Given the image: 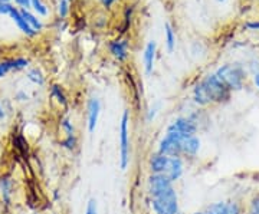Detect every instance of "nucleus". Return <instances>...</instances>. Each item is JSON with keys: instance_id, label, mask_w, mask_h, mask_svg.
<instances>
[{"instance_id": "obj_22", "label": "nucleus", "mask_w": 259, "mask_h": 214, "mask_svg": "<svg viewBox=\"0 0 259 214\" xmlns=\"http://www.w3.org/2000/svg\"><path fill=\"white\" fill-rule=\"evenodd\" d=\"M245 214H259V191L253 193L245 203Z\"/></svg>"}, {"instance_id": "obj_18", "label": "nucleus", "mask_w": 259, "mask_h": 214, "mask_svg": "<svg viewBox=\"0 0 259 214\" xmlns=\"http://www.w3.org/2000/svg\"><path fill=\"white\" fill-rule=\"evenodd\" d=\"M26 79L33 85H36V86H44L45 82H47V76L42 72V69L37 68V66L29 68L28 71H26Z\"/></svg>"}, {"instance_id": "obj_26", "label": "nucleus", "mask_w": 259, "mask_h": 214, "mask_svg": "<svg viewBox=\"0 0 259 214\" xmlns=\"http://www.w3.org/2000/svg\"><path fill=\"white\" fill-rule=\"evenodd\" d=\"M225 203H226L225 200H219V201L210 203L204 208V214H223Z\"/></svg>"}, {"instance_id": "obj_3", "label": "nucleus", "mask_w": 259, "mask_h": 214, "mask_svg": "<svg viewBox=\"0 0 259 214\" xmlns=\"http://www.w3.org/2000/svg\"><path fill=\"white\" fill-rule=\"evenodd\" d=\"M214 75L229 88L231 92L242 91L246 85V81H248V72H246L245 66L238 64V62L223 64L216 69Z\"/></svg>"}, {"instance_id": "obj_12", "label": "nucleus", "mask_w": 259, "mask_h": 214, "mask_svg": "<svg viewBox=\"0 0 259 214\" xmlns=\"http://www.w3.org/2000/svg\"><path fill=\"white\" fill-rule=\"evenodd\" d=\"M29 65H30V61L25 56L3 59V61H0V79L6 78L12 72H22V71L28 69Z\"/></svg>"}, {"instance_id": "obj_16", "label": "nucleus", "mask_w": 259, "mask_h": 214, "mask_svg": "<svg viewBox=\"0 0 259 214\" xmlns=\"http://www.w3.org/2000/svg\"><path fill=\"white\" fill-rule=\"evenodd\" d=\"M49 95L51 98L55 101L61 108H68L69 105V99H68V95L65 92V89L59 84H52L49 88Z\"/></svg>"}, {"instance_id": "obj_9", "label": "nucleus", "mask_w": 259, "mask_h": 214, "mask_svg": "<svg viewBox=\"0 0 259 214\" xmlns=\"http://www.w3.org/2000/svg\"><path fill=\"white\" fill-rule=\"evenodd\" d=\"M108 54L117 62H127L130 58V40L127 37H115L107 43Z\"/></svg>"}, {"instance_id": "obj_14", "label": "nucleus", "mask_w": 259, "mask_h": 214, "mask_svg": "<svg viewBox=\"0 0 259 214\" xmlns=\"http://www.w3.org/2000/svg\"><path fill=\"white\" fill-rule=\"evenodd\" d=\"M15 183L10 176H0V198L5 208H10L13 203Z\"/></svg>"}, {"instance_id": "obj_4", "label": "nucleus", "mask_w": 259, "mask_h": 214, "mask_svg": "<svg viewBox=\"0 0 259 214\" xmlns=\"http://www.w3.org/2000/svg\"><path fill=\"white\" fill-rule=\"evenodd\" d=\"M150 208L153 214H177L180 213V201L176 187L166 190L164 193L150 198Z\"/></svg>"}, {"instance_id": "obj_31", "label": "nucleus", "mask_w": 259, "mask_h": 214, "mask_svg": "<svg viewBox=\"0 0 259 214\" xmlns=\"http://www.w3.org/2000/svg\"><path fill=\"white\" fill-rule=\"evenodd\" d=\"M6 117H8V110H6V106H5V101L0 99V122L5 121Z\"/></svg>"}, {"instance_id": "obj_33", "label": "nucleus", "mask_w": 259, "mask_h": 214, "mask_svg": "<svg viewBox=\"0 0 259 214\" xmlns=\"http://www.w3.org/2000/svg\"><path fill=\"white\" fill-rule=\"evenodd\" d=\"M245 28L249 30H259V20H253V22H246Z\"/></svg>"}, {"instance_id": "obj_29", "label": "nucleus", "mask_w": 259, "mask_h": 214, "mask_svg": "<svg viewBox=\"0 0 259 214\" xmlns=\"http://www.w3.org/2000/svg\"><path fill=\"white\" fill-rule=\"evenodd\" d=\"M15 6L12 3H2L0 2V16L2 15H10V12L13 9Z\"/></svg>"}, {"instance_id": "obj_20", "label": "nucleus", "mask_w": 259, "mask_h": 214, "mask_svg": "<svg viewBox=\"0 0 259 214\" xmlns=\"http://www.w3.org/2000/svg\"><path fill=\"white\" fill-rule=\"evenodd\" d=\"M223 214H245V203L238 198H231L225 203Z\"/></svg>"}, {"instance_id": "obj_40", "label": "nucleus", "mask_w": 259, "mask_h": 214, "mask_svg": "<svg viewBox=\"0 0 259 214\" xmlns=\"http://www.w3.org/2000/svg\"><path fill=\"white\" fill-rule=\"evenodd\" d=\"M69 2H71V0H69Z\"/></svg>"}, {"instance_id": "obj_19", "label": "nucleus", "mask_w": 259, "mask_h": 214, "mask_svg": "<svg viewBox=\"0 0 259 214\" xmlns=\"http://www.w3.org/2000/svg\"><path fill=\"white\" fill-rule=\"evenodd\" d=\"M20 13H22V16L25 18V20L28 22L29 26L33 29L35 32H37V33H39V32L44 29V22L37 18L35 13H32V12H30L29 9H20Z\"/></svg>"}, {"instance_id": "obj_6", "label": "nucleus", "mask_w": 259, "mask_h": 214, "mask_svg": "<svg viewBox=\"0 0 259 214\" xmlns=\"http://www.w3.org/2000/svg\"><path fill=\"white\" fill-rule=\"evenodd\" d=\"M199 130H200V122L193 114L192 115H179L170 121L166 128V131L168 132H175V134H180V135H197Z\"/></svg>"}, {"instance_id": "obj_37", "label": "nucleus", "mask_w": 259, "mask_h": 214, "mask_svg": "<svg viewBox=\"0 0 259 214\" xmlns=\"http://www.w3.org/2000/svg\"><path fill=\"white\" fill-rule=\"evenodd\" d=\"M2 3H12V0H0Z\"/></svg>"}, {"instance_id": "obj_17", "label": "nucleus", "mask_w": 259, "mask_h": 214, "mask_svg": "<svg viewBox=\"0 0 259 214\" xmlns=\"http://www.w3.org/2000/svg\"><path fill=\"white\" fill-rule=\"evenodd\" d=\"M177 36L176 30L173 28V25L170 22L164 23V46H166L167 54H173L176 49Z\"/></svg>"}, {"instance_id": "obj_8", "label": "nucleus", "mask_w": 259, "mask_h": 214, "mask_svg": "<svg viewBox=\"0 0 259 214\" xmlns=\"http://www.w3.org/2000/svg\"><path fill=\"white\" fill-rule=\"evenodd\" d=\"M202 149V140L199 135H183L180 140V152L185 161H193L199 157Z\"/></svg>"}, {"instance_id": "obj_32", "label": "nucleus", "mask_w": 259, "mask_h": 214, "mask_svg": "<svg viewBox=\"0 0 259 214\" xmlns=\"http://www.w3.org/2000/svg\"><path fill=\"white\" fill-rule=\"evenodd\" d=\"M15 3L19 6V9H29L30 6V0H15Z\"/></svg>"}, {"instance_id": "obj_2", "label": "nucleus", "mask_w": 259, "mask_h": 214, "mask_svg": "<svg viewBox=\"0 0 259 214\" xmlns=\"http://www.w3.org/2000/svg\"><path fill=\"white\" fill-rule=\"evenodd\" d=\"M148 174H160L173 184L180 181L186 173V161L180 157H168L158 152L150 154L147 159Z\"/></svg>"}, {"instance_id": "obj_23", "label": "nucleus", "mask_w": 259, "mask_h": 214, "mask_svg": "<svg viewBox=\"0 0 259 214\" xmlns=\"http://www.w3.org/2000/svg\"><path fill=\"white\" fill-rule=\"evenodd\" d=\"M59 127L64 132V135H76V128H75L74 121L69 117H62L59 120Z\"/></svg>"}, {"instance_id": "obj_39", "label": "nucleus", "mask_w": 259, "mask_h": 214, "mask_svg": "<svg viewBox=\"0 0 259 214\" xmlns=\"http://www.w3.org/2000/svg\"><path fill=\"white\" fill-rule=\"evenodd\" d=\"M177 214H185V213H182V211H180V213H177Z\"/></svg>"}, {"instance_id": "obj_10", "label": "nucleus", "mask_w": 259, "mask_h": 214, "mask_svg": "<svg viewBox=\"0 0 259 214\" xmlns=\"http://www.w3.org/2000/svg\"><path fill=\"white\" fill-rule=\"evenodd\" d=\"M102 111V102L98 96H91L87 101V130L90 134H94L97 127H98V121L101 117Z\"/></svg>"}, {"instance_id": "obj_7", "label": "nucleus", "mask_w": 259, "mask_h": 214, "mask_svg": "<svg viewBox=\"0 0 259 214\" xmlns=\"http://www.w3.org/2000/svg\"><path fill=\"white\" fill-rule=\"evenodd\" d=\"M183 135L175 134V132H168L166 131L161 138L157 142V148L156 152L168 155V157H180L182 158V152H180V140Z\"/></svg>"}, {"instance_id": "obj_5", "label": "nucleus", "mask_w": 259, "mask_h": 214, "mask_svg": "<svg viewBox=\"0 0 259 214\" xmlns=\"http://www.w3.org/2000/svg\"><path fill=\"white\" fill-rule=\"evenodd\" d=\"M120 135H118V163L120 168L125 171L131 161V138H130V111L122 112L120 120Z\"/></svg>"}, {"instance_id": "obj_21", "label": "nucleus", "mask_w": 259, "mask_h": 214, "mask_svg": "<svg viewBox=\"0 0 259 214\" xmlns=\"http://www.w3.org/2000/svg\"><path fill=\"white\" fill-rule=\"evenodd\" d=\"M59 145L68 152H75L79 147L78 135H64V138L59 141Z\"/></svg>"}, {"instance_id": "obj_13", "label": "nucleus", "mask_w": 259, "mask_h": 214, "mask_svg": "<svg viewBox=\"0 0 259 214\" xmlns=\"http://www.w3.org/2000/svg\"><path fill=\"white\" fill-rule=\"evenodd\" d=\"M156 58H157V42L151 39L143 49V68H144L146 75L153 74L154 66H156Z\"/></svg>"}, {"instance_id": "obj_30", "label": "nucleus", "mask_w": 259, "mask_h": 214, "mask_svg": "<svg viewBox=\"0 0 259 214\" xmlns=\"http://www.w3.org/2000/svg\"><path fill=\"white\" fill-rule=\"evenodd\" d=\"M15 99L18 101V102H28L29 99V95L26 93V91H19V92H16V95H15Z\"/></svg>"}, {"instance_id": "obj_25", "label": "nucleus", "mask_w": 259, "mask_h": 214, "mask_svg": "<svg viewBox=\"0 0 259 214\" xmlns=\"http://www.w3.org/2000/svg\"><path fill=\"white\" fill-rule=\"evenodd\" d=\"M30 6L33 8L35 13L39 16H49V8L42 2V0H30Z\"/></svg>"}, {"instance_id": "obj_15", "label": "nucleus", "mask_w": 259, "mask_h": 214, "mask_svg": "<svg viewBox=\"0 0 259 214\" xmlns=\"http://www.w3.org/2000/svg\"><path fill=\"white\" fill-rule=\"evenodd\" d=\"M9 16L12 18V20L15 22V25L18 26L19 30H20L22 33H25V35L29 37L36 36L37 32H35L33 29L29 26L28 22H26V20H25V18L22 16V13H20V9H19V8H13V9H12V12H10Z\"/></svg>"}, {"instance_id": "obj_28", "label": "nucleus", "mask_w": 259, "mask_h": 214, "mask_svg": "<svg viewBox=\"0 0 259 214\" xmlns=\"http://www.w3.org/2000/svg\"><path fill=\"white\" fill-rule=\"evenodd\" d=\"M85 214H98V204L95 198H90L87 203V208H85Z\"/></svg>"}, {"instance_id": "obj_36", "label": "nucleus", "mask_w": 259, "mask_h": 214, "mask_svg": "<svg viewBox=\"0 0 259 214\" xmlns=\"http://www.w3.org/2000/svg\"><path fill=\"white\" fill-rule=\"evenodd\" d=\"M190 214H204V210H197V211H193V213Z\"/></svg>"}, {"instance_id": "obj_35", "label": "nucleus", "mask_w": 259, "mask_h": 214, "mask_svg": "<svg viewBox=\"0 0 259 214\" xmlns=\"http://www.w3.org/2000/svg\"><path fill=\"white\" fill-rule=\"evenodd\" d=\"M252 82H253V85H255V88L259 91V72L252 75Z\"/></svg>"}, {"instance_id": "obj_38", "label": "nucleus", "mask_w": 259, "mask_h": 214, "mask_svg": "<svg viewBox=\"0 0 259 214\" xmlns=\"http://www.w3.org/2000/svg\"><path fill=\"white\" fill-rule=\"evenodd\" d=\"M216 2H219V3H223V2H226V0H216Z\"/></svg>"}, {"instance_id": "obj_27", "label": "nucleus", "mask_w": 259, "mask_h": 214, "mask_svg": "<svg viewBox=\"0 0 259 214\" xmlns=\"http://www.w3.org/2000/svg\"><path fill=\"white\" fill-rule=\"evenodd\" d=\"M158 112H160V103H153V105L148 108L147 114H146V121H147L148 124H151V122L156 120Z\"/></svg>"}, {"instance_id": "obj_1", "label": "nucleus", "mask_w": 259, "mask_h": 214, "mask_svg": "<svg viewBox=\"0 0 259 214\" xmlns=\"http://www.w3.org/2000/svg\"><path fill=\"white\" fill-rule=\"evenodd\" d=\"M232 92L222 81L213 74L204 75L192 89V101L199 108H207L212 105H223L229 102Z\"/></svg>"}, {"instance_id": "obj_34", "label": "nucleus", "mask_w": 259, "mask_h": 214, "mask_svg": "<svg viewBox=\"0 0 259 214\" xmlns=\"http://www.w3.org/2000/svg\"><path fill=\"white\" fill-rule=\"evenodd\" d=\"M100 2H101V5L105 9H111L112 6H114L118 0H100Z\"/></svg>"}, {"instance_id": "obj_24", "label": "nucleus", "mask_w": 259, "mask_h": 214, "mask_svg": "<svg viewBox=\"0 0 259 214\" xmlns=\"http://www.w3.org/2000/svg\"><path fill=\"white\" fill-rule=\"evenodd\" d=\"M56 12H58V16L59 19H65L69 16L71 13V3L69 0H58V5H56Z\"/></svg>"}, {"instance_id": "obj_11", "label": "nucleus", "mask_w": 259, "mask_h": 214, "mask_svg": "<svg viewBox=\"0 0 259 214\" xmlns=\"http://www.w3.org/2000/svg\"><path fill=\"white\" fill-rule=\"evenodd\" d=\"M175 184L170 180H167L164 176H160V174H148L147 178H146V188H147L148 198L164 193L166 190L171 188Z\"/></svg>"}]
</instances>
